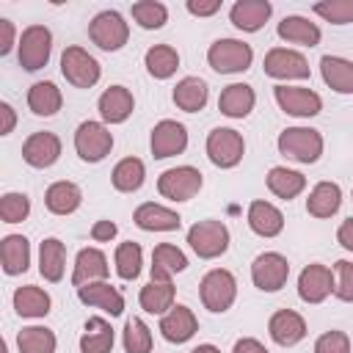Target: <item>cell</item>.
Returning a JSON list of instances; mask_svg holds the SVG:
<instances>
[{
	"instance_id": "obj_1",
	"label": "cell",
	"mask_w": 353,
	"mask_h": 353,
	"mask_svg": "<svg viewBox=\"0 0 353 353\" xmlns=\"http://www.w3.org/2000/svg\"><path fill=\"white\" fill-rule=\"evenodd\" d=\"M279 152L298 163H317L323 154V135L312 127H287L279 135Z\"/></svg>"
},
{
	"instance_id": "obj_2",
	"label": "cell",
	"mask_w": 353,
	"mask_h": 353,
	"mask_svg": "<svg viewBox=\"0 0 353 353\" xmlns=\"http://www.w3.org/2000/svg\"><path fill=\"white\" fill-rule=\"evenodd\" d=\"M207 61L221 74L245 72L251 66V61H254V50H251V44H245L240 39H218V41L210 44Z\"/></svg>"
},
{
	"instance_id": "obj_3",
	"label": "cell",
	"mask_w": 353,
	"mask_h": 353,
	"mask_svg": "<svg viewBox=\"0 0 353 353\" xmlns=\"http://www.w3.org/2000/svg\"><path fill=\"white\" fill-rule=\"evenodd\" d=\"M188 243L201 259H215L229 248V229L221 221H199L188 229Z\"/></svg>"
},
{
	"instance_id": "obj_4",
	"label": "cell",
	"mask_w": 353,
	"mask_h": 353,
	"mask_svg": "<svg viewBox=\"0 0 353 353\" xmlns=\"http://www.w3.org/2000/svg\"><path fill=\"white\" fill-rule=\"evenodd\" d=\"M88 36H91V41H94L99 50L113 52V50H121V47L127 44L130 28H127V22H124V17H121L119 11H102V14H97V17L91 19Z\"/></svg>"
},
{
	"instance_id": "obj_5",
	"label": "cell",
	"mask_w": 353,
	"mask_h": 353,
	"mask_svg": "<svg viewBox=\"0 0 353 353\" xmlns=\"http://www.w3.org/2000/svg\"><path fill=\"white\" fill-rule=\"evenodd\" d=\"M52 52V33L44 25H30L22 30L19 39V66L28 72H36L41 66H47Z\"/></svg>"
},
{
	"instance_id": "obj_6",
	"label": "cell",
	"mask_w": 353,
	"mask_h": 353,
	"mask_svg": "<svg viewBox=\"0 0 353 353\" xmlns=\"http://www.w3.org/2000/svg\"><path fill=\"white\" fill-rule=\"evenodd\" d=\"M243 152H245V143H243V135L237 130L215 127L207 135V157L218 168H234L243 160Z\"/></svg>"
},
{
	"instance_id": "obj_7",
	"label": "cell",
	"mask_w": 353,
	"mask_h": 353,
	"mask_svg": "<svg viewBox=\"0 0 353 353\" xmlns=\"http://www.w3.org/2000/svg\"><path fill=\"white\" fill-rule=\"evenodd\" d=\"M201 171L193 168V165H176V168H168L160 174L157 179V190L171 199V201H188L193 199L199 190H201Z\"/></svg>"
},
{
	"instance_id": "obj_8",
	"label": "cell",
	"mask_w": 353,
	"mask_h": 353,
	"mask_svg": "<svg viewBox=\"0 0 353 353\" xmlns=\"http://www.w3.org/2000/svg\"><path fill=\"white\" fill-rule=\"evenodd\" d=\"M74 149L80 154V160L85 163H99L105 154H110L113 149V135L108 132L105 124L99 121H83L74 132Z\"/></svg>"
},
{
	"instance_id": "obj_9",
	"label": "cell",
	"mask_w": 353,
	"mask_h": 353,
	"mask_svg": "<svg viewBox=\"0 0 353 353\" xmlns=\"http://www.w3.org/2000/svg\"><path fill=\"white\" fill-rule=\"evenodd\" d=\"M201 303L210 309V312H226L232 303H234V295H237V281L229 270H210L201 284Z\"/></svg>"
},
{
	"instance_id": "obj_10",
	"label": "cell",
	"mask_w": 353,
	"mask_h": 353,
	"mask_svg": "<svg viewBox=\"0 0 353 353\" xmlns=\"http://www.w3.org/2000/svg\"><path fill=\"white\" fill-rule=\"evenodd\" d=\"M61 72L77 88H91L99 80V63L83 47H66L63 50V55H61Z\"/></svg>"
},
{
	"instance_id": "obj_11",
	"label": "cell",
	"mask_w": 353,
	"mask_h": 353,
	"mask_svg": "<svg viewBox=\"0 0 353 353\" xmlns=\"http://www.w3.org/2000/svg\"><path fill=\"white\" fill-rule=\"evenodd\" d=\"M287 276H290V262H287L281 254H276V251L259 254V256L254 259V265H251V279H254V284H256L259 290H265V292L281 290V287L287 284Z\"/></svg>"
},
{
	"instance_id": "obj_12",
	"label": "cell",
	"mask_w": 353,
	"mask_h": 353,
	"mask_svg": "<svg viewBox=\"0 0 353 353\" xmlns=\"http://www.w3.org/2000/svg\"><path fill=\"white\" fill-rule=\"evenodd\" d=\"M265 74L279 77V80H303L309 77V63L301 52L287 50V47H273L265 55Z\"/></svg>"
},
{
	"instance_id": "obj_13",
	"label": "cell",
	"mask_w": 353,
	"mask_h": 353,
	"mask_svg": "<svg viewBox=\"0 0 353 353\" xmlns=\"http://www.w3.org/2000/svg\"><path fill=\"white\" fill-rule=\"evenodd\" d=\"M273 94H276L279 108H281L284 113H290V116H301V119H306V116H317L320 108H323V99H320L312 88L276 85Z\"/></svg>"
},
{
	"instance_id": "obj_14",
	"label": "cell",
	"mask_w": 353,
	"mask_h": 353,
	"mask_svg": "<svg viewBox=\"0 0 353 353\" xmlns=\"http://www.w3.org/2000/svg\"><path fill=\"white\" fill-rule=\"evenodd\" d=\"M152 154L157 160L163 157H174V154H182L185 146H188V130L179 124V121H171V119H163L160 124H154L152 130Z\"/></svg>"
},
{
	"instance_id": "obj_15",
	"label": "cell",
	"mask_w": 353,
	"mask_h": 353,
	"mask_svg": "<svg viewBox=\"0 0 353 353\" xmlns=\"http://www.w3.org/2000/svg\"><path fill=\"white\" fill-rule=\"evenodd\" d=\"M58 157H61V138L55 132L41 130L22 143V160L33 168H50Z\"/></svg>"
},
{
	"instance_id": "obj_16",
	"label": "cell",
	"mask_w": 353,
	"mask_h": 353,
	"mask_svg": "<svg viewBox=\"0 0 353 353\" xmlns=\"http://www.w3.org/2000/svg\"><path fill=\"white\" fill-rule=\"evenodd\" d=\"M334 292V276L325 265H306L298 276V295L306 303H320Z\"/></svg>"
},
{
	"instance_id": "obj_17",
	"label": "cell",
	"mask_w": 353,
	"mask_h": 353,
	"mask_svg": "<svg viewBox=\"0 0 353 353\" xmlns=\"http://www.w3.org/2000/svg\"><path fill=\"white\" fill-rule=\"evenodd\" d=\"M268 331H270V336H273L276 345L290 347V345H298V342L306 336V323H303V317H301L298 312H292V309H279V312L270 317Z\"/></svg>"
},
{
	"instance_id": "obj_18",
	"label": "cell",
	"mask_w": 353,
	"mask_h": 353,
	"mask_svg": "<svg viewBox=\"0 0 353 353\" xmlns=\"http://www.w3.org/2000/svg\"><path fill=\"white\" fill-rule=\"evenodd\" d=\"M77 298L88 306H97L102 312H108L110 317L121 314L124 312V298L116 287H110L108 281H91V284H83L77 287Z\"/></svg>"
},
{
	"instance_id": "obj_19",
	"label": "cell",
	"mask_w": 353,
	"mask_h": 353,
	"mask_svg": "<svg viewBox=\"0 0 353 353\" xmlns=\"http://www.w3.org/2000/svg\"><path fill=\"white\" fill-rule=\"evenodd\" d=\"M132 221H135V226H141L143 232H174V229H179V223H182V218H179L174 210L160 207V204H154V201L141 204V207L135 210Z\"/></svg>"
},
{
	"instance_id": "obj_20",
	"label": "cell",
	"mask_w": 353,
	"mask_h": 353,
	"mask_svg": "<svg viewBox=\"0 0 353 353\" xmlns=\"http://www.w3.org/2000/svg\"><path fill=\"white\" fill-rule=\"evenodd\" d=\"M160 331L168 342L182 345L199 331V320L188 306H171V312L163 314V320H160Z\"/></svg>"
},
{
	"instance_id": "obj_21",
	"label": "cell",
	"mask_w": 353,
	"mask_h": 353,
	"mask_svg": "<svg viewBox=\"0 0 353 353\" xmlns=\"http://www.w3.org/2000/svg\"><path fill=\"white\" fill-rule=\"evenodd\" d=\"M254 102H256V97H254V88H251V85H245V83H232V85H226V88L221 91V97H218V110H221L223 116H229V119H245V116L254 110Z\"/></svg>"
},
{
	"instance_id": "obj_22",
	"label": "cell",
	"mask_w": 353,
	"mask_h": 353,
	"mask_svg": "<svg viewBox=\"0 0 353 353\" xmlns=\"http://www.w3.org/2000/svg\"><path fill=\"white\" fill-rule=\"evenodd\" d=\"M270 11H273V6L268 0H237L232 6V14L229 17H232V25L234 28L254 33V30H259L268 22Z\"/></svg>"
},
{
	"instance_id": "obj_23",
	"label": "cell",
	"mask_w": 353,
	"mask_h": 353,
	"mask_svg": "<svg viewBox=\"0 0 353 353\" xmlns=\"http://www.w3.org/2000/svg\"><path fill=\"white\" fill-rule=\"evenodd\" d=\"M132 108H135V99H132V94H130L124 85H110V88H105L102 97H99V113H102V119L110 121V124L127 121V116L132 113Z\"/></svg>"
},
{
	"instance_id": "obj_24",
	"label": "cell",
	"mask_w": 353,
	"mask_h": 353,
	"mask_svg": "<svg viewBox=\"0 0 353 353\" xmlns=\"http://www.w3.org/2000/svg\"><path fill=\"white\" fill-rule=\"evenodd\" d=\"M188 268V256L171 245V243H160L152 251V281H171L174 273H182Z\"/></svg>"
},
{
	"instance_id": "obj_25",
	"label": "cell",
	"mask_w": 353,
	"mask_h": 353,
	"mask_svg": "<svg viewBox=\"0 0 353 353\" xmlns=\"http://www.w3.org/2000/svg\"><path fill=\"white\" fill-rule=\"evenodd\" d=\"M0 262L8 276L25 273L30 265V243L22 234H6L0 240Z\"/></svg>"
},
{
	"instance_id": "obj_26",
	"label": "cell",
	"mask_w": 353,
	"mask_h": 353,
	"mask_svg": "<svg viewBox=\"0 0 353 353\" xmlns=\"http://www.w3.org/2000/svg\"><path fill=\"white\" fill-rule=\"evenodd\" d=\"M108 259L99 248H83L74 259V273H72V281L77 287L83 284H91V281H102L108 276Z\"/></svg>"
},
{
	"instance_id": "obj_27",
	"label": "cell",
	"mask_w": 353,
	"mask_h": 353,
	"mask_svg": "<svg viewBox=\"0 0 353 353\" xmlns=\"http://www.w3.org/2000/svg\"><path fill=\"white\" fill-rule=\"evenodd\" d=\"M248 226L259 237H276L284 229V215L270 201H251V207H248Z\"/></svg>"
},
{
	"instance_id": "obj_28",
	"label": "cell",
	"mask_w": 353,
	"mask_h": 353,
	"mask_svg": "<svg viewBox=\"0 0 353 353\" xmlns=\"http://www.w3.org/2000/svg\"><path fill=\"white\" fill-rule=\"evenodd\" d=\"M342 204V190L336 182H317L306 199V212L314 218H331Z\"/></svg>"
},
{
	"instance_id": "obj_29",
	"label": "cell",
	"mask_w": 353,
	"mask_h": 353,
	"mask_svg": "<svg viewBox=\"0 0 353 353\" xmlns=\"http://www.w3.org/2000/svg\"><path fill=\"white\" fill-rule=\"evenodd\" d=\"M320 74L334 91L353 94V61H345L339 55H323L320 58Z\"/></svg>"
},
{
	"instance_id": "obj_30",
	"label": "cell",
	"mask_w": 353,
	"mask_h": 353,
	"mask_svg": "<svg viewBox=\"0 0 353 353\" xmlns=\"http://www.w3.org/2000/svg\"><path fill=\"white\" fill-rule=\"evenodd\" d=\"M80 201H83V193H80V188L74 182H52L47 188V193H44V204L55 215L74 212L80 207Z\"/></svg>"
},
{
	"instance_id": "obj_31",
	"label": "cell",
	"mask_w": 353,
	"mask_h": 353,
	"mask_svg": "<svg viewBox=\"0 0 353 353\" xmlns=\"http://www.w3.org/2000/svg\"><path fill=\"white\" fill-rule=\"evenodd\" d=\"M66 268V248L58 237H47L39 248V273L47 281H61Z\"/></svg>"
},
{
	"instance_id": "obj_32",
	"label": "cell",
	"mask_w": 353,
	"mask_h": 353,
	"mask_svg": "<svg viewBox=\"0 0 353 353\" xmlns=\"http://www.w3.org/2000/svg\"><path fill=\"white\" fill-rule=\"evenodd\" d=\"M14 309L19 317H44L50 312V295L36 287V284H25L17 287L14 292Z\"/></svg>"
},
{
	"instance_id": "obj_33",
	"label": "cell",
	"mask_w": 353,
	"mask_h": 353,
	"mask_svg": "<svg viewBox=\"0 0 353 353\" xmlns=\"http://www.w3.org/2000/svg\"><path fill=\"white\" fill-rule=\"evenodd\" d=\"M174 105L185 113H196L207 105V83L201 77H185L174 88Z\"/></svg>"
},
{
	"instance_id": "obj_34",
	"label": "cell",
	"mask_w": 353,
	"mask_h": 353,
	"mask_svg": "<svg viewBox=\"0 0 353 353\" xmlns=\"http://www.w3.org/2000/svg\"><path fill=\"white\" fill-rule=\"evenodd\" d=\"M279 36L284 41H292V44L314 47L320 41V28L314 22H309L306 17H284L279 22Z\"/></svg>"
},
{
	"instance_id": "obj_35",
	"label": "cell",
	"mask_w": 353,
	"mask_h": 353,
	"mask_svg": "<svg viewBox=\"0 0 353 353\" xmlns=\"http://www.w3.org/2000/svg\"><path fill=\"white\" fill-rule=\"evenodd\" d=\"M61 102H63V97H61L58 85L50 83V80L33 83L30 91H28V108L36 116H52V113H58L61 110Z\"/></svg>"
},
{
	"instance_id": "obj_36",
	"label": "cell",
	"mask_w": 353,
	"mask_h": 353,
	"mask_svg": "<svg viewBox=\"0 0 353 353\" xmlns=\"http://www.w3.org/2000/svg\"><path fill=\"white\" fill-rule=\"evenodd\" d=\"M268 188H270V193H276L279 199L290 201V199H295V196L306 188V176L298 174V171H292V168L276 165V168L268 171Z\"/></svg>"
},
{
	"instance_id": "obj_37",
	"label": "cell",
	"mask_w": 353,
	"mask_h": 353,
	"mask_svg": "<svg viewBox=\"0 0 353 353\" xmlns=\"http://www.w3.org/2000/svg\"><path fill=\"white\" fill-rule=\"evenodd\" d=\"M113 347V328L102 317H91L85 323V331L80 336V350L83 353H110Z\"/></svg>"
},
{
	"instance_id": "obj_38",
	"label": "cell",
	"mask_w": 353,
	"mask_h": 353,
	"mask_svg": "<svg viewBox=\"0 0 353 353\" xmlns=\"http://www.w3.org/2000/svg\"><path fill=\"white\" fill-rule=\"evenodd\" d=\"M138 301H141V309H143V312H149V314H163L165 309L174 306V284H171V281H149V284L141 290Z\"/></svg>"
},
{
	"instance_id": "obj_39",
	"label": "cell",
	"mask_w": 353,
	"mask_h": 353,
	"mask_svg": "<svg viewBox=\"0 0 353 353\" xmlns=\"http://www.w3.org/2000/svg\"><path fill=\"white\" fill-rule=\"evenodd\" d=\"M176 66H179V52L174 47L154 44V47L146 50V69H149L152 77L165 80V77H171L176 72Z\"/></svg>"
},
{
	"instance_id": "obj_40",
	"label": "cell",
	"mask_w": 353,
	"mask_h": 353,
	"mask_svg": "<svg viewBox=\"0 0 353 353\" xmlns=\"http://www.w3.org/2000/svg\"><path fill=\"white\" fill-rule=\"evenodd\" d=\"M143 174H146V171H143V163H141L138 157H124V160L116 163L110 179H113V188H116V190L132 193V190H138V188L143 185Z\"/></svg>"
},
{
	"instance_id": "obj_41",
	"label": "cell",
	"mask_w": 353,
	"mask_h": 353,
	"mask_svg": "<svg viewBox=\"0 0 353 353\" xmlns=\"http://www.w3.org/2000/svg\"><path fill=\"white\" fill-rule=\"evenodd\" d=\"M19 353H55V334L41 325H28L17 334Z\"/></svg>"
},
{
	"instance_id": "obj_42",
	"label": "cell",
	"mask_w": 353,
	"mask_h": 353,
	"mask_svg": "<svg viewBox=\"0 0 353 353\" xmlns=\"http://www.w3.org/2000/svg\"><path fill=\"white\" fill-rule=\"evenodd\" d=\"M132 19L146 30H157L165 25L168 8L157 0H141V3H132Z\"/></svg>"
},
{
	"instance_id": "obj_43",
	"label": "cell",
	"mask_w": 353,
	"mask_h": 353,
	"mask_svg": "<svg viewBox=\"0 0 353 353\" xmlns=\"http://www.w3.org/2000/svg\"><path fill=\"white\" fill-rule=\"evenodd\" d=\"M124 350L127 353H152V331L143 320L130 317L124 325Z\"/></svg>"
},
{
	"instance_id": "obj_44",
	"label": "cell",
	"mask_w": 353,
	"mask_h": 353,
	"mask_svg": "<svg viewBox=\"0 0 353 353\" xmlns=\"http://www.w3.org/2000/svg\"><path fill=\"white\" fill-rule=\"evenodd\" d=\"M141 259H143V251H141V245L138 243H121L119 248H116V273L121 276V279H135L138 273H141Z\"/></svg>"
},
{
	"instance_id": "obj_45",
	"label": "cell",
	"mask_w": 353,
	"mask_h": 353,
	"mask_svg": "<svg viewBox=\"0 0 353 353\" xmlns=\"http://www.w3.org/2000/svg\"><path fill=\"white\" fill-rule=\"evenodd\" d=\"M30 212V199L25 193H6L0 199V218L3 223H19Z\"/></svg>"
},
{
	"instance_id": "obj_46",
	"label": "cell",
	"mask_w": 353,
	"mask_h": 353,
	"mask_svg": "<svg viewBox=\"0 0 353 353\" xmlns=\"http://www.w3.org/2000/svg\"><path fill=\"white\" fill-rule=\"evenodd\" d=\"M314 14H320L325 22L334 25H347L353 22V0H328V3H317Z\"/></svg>"
},
{
	"instance_id": "obj_47",
	"label": "cell",
	"mask_w": 353,
	"mask_h": 353,
	"mask_svg": "<svg viewBox=\"0 0 353 353\" xmlns=\"http://www.w3.org/2000/svg\"><path fill=\"white\" fill-rule=\"evenodd\" d=\"M336 270V281H334V295L339 301H353V262L339 259L334 265Z\"/></svg>"
},
{
	"instance_id": "obj_48",
	"label": "cell",
	"mask_w": 353,
	"mask_h": 353,
	"mask_svg": "<svg viewBox=\"0 0 353 353\" xmlns=\"http://www.w3.org/2000/svg\"><path fill=\"white\" fill-rule=\"evenodd\" d=\"M314 353H350V339L345 331H325L314 342Z\"/></svg>"
},
{
	"instance_id": "obj_49",
	"label": "cell",
	"mask_w": 353,
	"mask_h": 353,
	"mask_svg": "<svg viewBox=\"0 0 353 353\" xmlns=\"http://www.w3.org/2000/svg\"><path fill=\"white\" fill-rule=\"evenodd\" d=\"M188 11L196 17H210L221 11V0H188Z\"/></svg>"
},
{
	"instance_id": "obj_50",
	"label": "cell",
	"mask_w": 353,
	"mask_h": 353,
	"mask_svg": "<svg viewBox=\"0 0 353 353\" xmlns=\"http://www.w3.org/2000/svg\"><path fill=\"white\" fill-rule=\"evenodd\" d=\"M113 234H116V223H113V221H97V223L91 226V237H94L97 243H108Z\"/></svg>"
},
{
	"instance_id": "obj_51",
	"label": "cell",
	"mask_w": 353,
	"mask_h": 353,
	"mask_svg": "<svg viewBox=\"0 0 353 353\" xmlns=\"http://www.w3.org/2000/svg\"><path fill=\"white\" fill-rule=\"evenodd\" d=\"M336 240H339L342 248L353 251V218H345V221L339 223V229H336Z\"/></svg>"
},
{
	"instance_id": "obj_52",
	"label": "cell",
	"mask_w": 353,
	"mask_h": 353,
	"mask_svg": "<svg viewBox=\"0 0 353 353\" xmlns=\"http://www.w3.org/2000/svg\"><path fill=\"white\" fill-rule=\"evenodd\" d=\"M14 44V25L8 19H0V55H6Z\"/></svg>"
},
{
	"instance_id": "obj_53",
	"label": "cell",
	"mask_w": 353,
	"mask_h": 353,
	"mask_svg": "<svg viewBox=\"0 0 353 353\" xmlns=\"http://www.w3.org/2000/svg\"><path fill=\"white\" fill-rule=\"evenodd\" d=\"M232 353H268V347H265L262 342L245 336V339H237V342H234V350H232Z\"/></svg>"
},
{
	"instance_id": "obj_54",
	"label": "cell",
	"mask_w": 353,
	"mask_h": 353,
	"mask_svg": "<svg viewBox=\"0 0 353 353\" xmlns=\"http://www.w3.org/2000/svg\"><path fill=\"white\" fill-rule=\"evenodd\" d=\"M0 116H3V124H0V135H8L17 124V116H14V108L8 102H0Z\"/></svg>"
},
{
	"instance_id": "obj_55",
	"label": "cell",
	"mask_w": 353,
	"mask_h": 353,
	"mask_svg": "<svg viewBox=\"0 0 353 353\" xmlns=\"http://www.w3.org/2000/svg\"><path fill=\"white\" fill-rule=\"evenodd\" d=\"M190 353H221L215 345H199V347H193Z\"/></svg>"
}]
</instances>
